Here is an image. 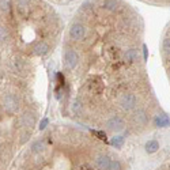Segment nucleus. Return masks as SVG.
<instances>
[{"mask_svg": "<svg viewBox=\"0 0 170 170\" xmlns=\"http://www.w3.org/2000/svg\"><path fill=\"white\" fill-rule=\"evenodd\" d=\"M3 105L8 113H15L19 108V102H18L17 97L14 94H6L3 97Z\"/></svg>", "mask_w": 170, "mask_h": 170, "instance_id": "obj_1", "label": "nucleus"}, {"mask_svg": "<svg viewBox=\"0 0 170 170\" xmlns=\"http://www.w3.org/2000/svg\"><path fill=\"white\" fill-rule=\"evenodd\" d=\"M136 104H138V98H136L135 94L127 93L120 98V105H121L125 110H132V109H135Z\"/></svg>", "mask_w": 170, "mask_h": 170, "instance_id": "obj_2", "label": "nucleus"}, {"mask_svg": "<svg viewBox=\"0 0 170 170\" xmlns=\"http://www.w3.org/2000/svg\"><path fill=\"white\" fill-rule=\"evenodd\" d=\"M124 127H125L124 120L119 116H114L106 121V128L109 131H112V132H120V131L124 129Z\"/></svg>", "mask_w": 170, "mask_h": 170, "instance_id": "obj_3", "label": "nucleus"}, {"mask_svg": "<svg viewBox=\"0 0 170 170\" xmlns=\"http://www.w3.org/2000/svg\"><path fill=\"white\" fill-rule=\"evenodd\" d=\"M78 61H79V57H78V53L74 51V49H68L64 53V64L67 68L72 70V68L76 67Z\"/></svg>", "mask_w": 170, "mask_h": 170, "instance_id": "obj_4", "label": "nucleus"}, {"mask_svg": "<svg viewBox=\"0 0 170 170\" xmlns=\"http://www.w3.org/2000/svg\"><path fill=\"white\" fill-rule=\"evenodd\" d=\"M70 36H71L72 40H76V41L82 40L86 36V27L83 25H80V23H75L70 29Z\"/></svg>", "mask_w": 170, "mask_h": 170, "instance_id": "obj_5", "label": "nucleus"}, {"mask_svg": "<svg viewBox=\"0 0 170 170\" xmlns=\"http://www.w3.org/2000/svg\"><path fill=\"white\" fill-rule=\"evenodd\" d=\"M110 162L112 159H109V156H105V155H101L95 159V165L98 169L101 170H109V166H110Z\"/></svg>", "mask_w": 170, "mask_h": 170, "instance_id": "obj_6", "label": "nucleus"}, {"mask_svg": "<svg viewBox=\"0 0 170 170\" xmlns=\"http://www.w3.org/2000/svg\"><path fill=\"white\" fill-rule=\"evenodd\" d=\"M33 51H34V54H37V56H44V54H46L49 52V45L46 42H44V41H41V42L36 44Z\"/></svg>", "mask_w": 170, "mask_h": 170, "instance_id": "obj_7", "label": "nucleus"}, {"mask_svg": "<svg viewBox=\"0 0 170 170\" xmlns=\"http://www.w3.org/2000/svg\"><path fill=\"white\" fill-rule=\"evenodd\" d=\"M20 124H22L23 127H27V128L34 127V125H36V117L31 113H25L22 116V119H20Z\"/></svg>", "mask_w": 170, "mask_h": 170, "instance_id": "obj_8", "label": "nucleus"}, {"mask_svg": "<svg viewBox=\"0 0 170 170\" xmlns=\"http://www.w3.org/2000/svg\"><path fill=\"white\" fill-rule=\"evenodd\" d=\"M133 119H135V121L138 122V124H140V125H143V124H146L147 122V120H148V116H147V113H146L144 110H142V109H139V110L135 113V116H133Z\"/></svg>", "mask_w": 170, "mask_h": 170, "instance_id": "obj_9", "label": "nucleus"}, {"mask_svg": "<svg viewBox=\"0 0 170 170\" xmlns=\"http://www.w3.org/2000/svg\"><path fill=\"white\" fill-rule=\"evenodd\" d=\"M155 125H156V127H161V128L169 127V125H170V119H169V116H166V114H159V116H156V119H155Z\"/></svg>", "mask_w": 170, "mask_h": 170, "instance_id": "obj_10", "label": "nucleus"}, {"mask_svg": "<svg viewBox=\"0 0 170 170\" xmlns=\"http://www.w3.org/2000/svg\"><path fill=\"white\" fill-rule=\"evenodd\" d=\"M125 60L129 63H135L139 60V52L136 49H129V51L125 52Z\"/></svg>", "mask_w": 170, "mask_h": 170, "instance_id": "obj_11", "label": "nucleus"}, {"mask_svg": "<svg viewBox=\"0 0 170 170\" xmlns=\"http://www.w3.org/2000/svg\"><path fill=\"white\" fill-rule=\"evenodd\" d=\"M104 8L109 11H116L119 8V0H104Z\"/></svg>", "mask_w": 170, "mask_h": 170, "instance_id": "obj_12", "label": "nucleus"}, {"mask_svg": "<svg viewBox=\"0 0 170 170\" xmlns=\"http://www.w3.org/2000/svg\"><path fill=\"white\" fill-rule=\"evenodd\" d=\"M159 148V143L156 142V140H148L147 143H146V151L147 153H155L156 150Z\"/></svg>", "mask_w": 170, "mask_h": 170, "instance_id": "obj_13", "label": "nucleus"}, {"mask_svg": "<svg viewBox=\"0 0 170 170\" xmlns=\"http://www.w3.org/2000/svg\"><path fill=\"white\" fill-rule=\"evenodd\" d=\"M112 144H113L114 147L120 148L124 144V136H116V138H113V139H112Z\"/></svg>", "mask_w": 170, "mask_h": 170, "instance_id": "obj_14", "label": "nucleus"}, {"mask_svg": "<svg viewBox=\"0 0 170 170\" xmlns=\"http://www.w3.org/2000/svg\"><path fill=\"white\" fill-rule=\"evenodd\" d=\"M162 49H163L165 53L170 54V37L163 38V42H162Z\"/></svg>", "mask_w": 170, "mask_h": 170, "instance_id": "obj_15", "label": "nucleus"}, {"mask_svg": "<svg viewBox=\"0 0 170 170\" xmlns=\"http://www.w3.org/2000/svg\"><path fill=\"white\" fill-rule=\"evenodd\" d=\"M31 148H33L34 153H41V151L44 150V142H41V140H37V142H36L33 146H31Z\"/></svg>", "mask_w": 170, "mask_h": 170, "instance_id": "obj_16", "label": "nucleus"}, {"mask_svg": "<svg viewBox=\"0 0 170 170\" xmlns=\"http://www.w3.org/2000/svg\"><path fill=\"white\" fill-rule=\"evenodd\" d=\"M10 7H11V0H0V10L8 11Z\"/></svg>", "mask_w": 170, "mask_h": 170, "instance_id": "obj_17", "label": "nucleus"}, {"mask_svg": "<svg viewBox=\"0 0 170 170\" xmlns=\"http://www.w3.org/2000/svg\"><path fill=\"white\" fill-rule=\"evenodd\" d=\"M7 37H8V33H7V30L4 27H2V26H0V42H3L4 40H7Z\"/></svg>", "mask_w": 170, "mask_h": 170, "instance_id": "obj_18", "label": "nucleus"}, {"mask_svg": "<svg viewBox=\"0 0 170 170\" xmlns=\"http://www.w3.org/2000/svg\"><path fill=\"white\" fill-rule=\"evenodd\" d=\"M109 170H121V165H120L119 161H112L110 166H109Z\"/></svg>", "mask_w": 170, "mask_h": 170, "instance_id": "obj_19", "label": "nucleus"}, {"mask_svg": "<svg viewBox=\"0 0 170 170\" xmlns=\"http://www.w3.org/2000/svg\"><path fill=\"white\" fill-rule=\"evenodd\" d=\"M80 104H79V101H75L74 104H72V112H75V113H79L80 112Z\"/></svg>", "mask_w": 170, "mask_h": 170, "instance_id": "obj_20", "label": "nucleus"}, {"mask_svg": "<svg viewBox=\"0 0 170 170\" xmlns=\"http://www.w3.org/2000/svg\"><path fill=\"white\" fill-rule=\"evenodd\" d=\"M48 122H49V120H48V119H44L42 121L40 122V129H41V131H42V129H45V128H46V125H48Z\"/></svg>", "mask_w": 170, "mask_h": 170, "instance_id": "obj_21", "label": "nucleus"}, {"mask_svg": "<svg viewBox=\"0 0 170 170\" xmlns=\"http://www.w3.org/2000/svg\"><path fill=\"white\" fill-rule=\"evenodd\" d=\"M17 3L19 4L20 7H26L29 3H30V0H17Z\"/></svg>", "mask_w": 170, "mask_h": 170, "instance_id": "obj_22", "label": "nucleus"}, {"mask_svg": "<svg viewBox=\"0 0 170 170\" xmlns=\"http://www.w3.org/2000/svg\"><path fill=\"white\" fill-rule=\"evenodd\" d=\"M14 67H15V70H17V71H19V70H20V63H19V60H15Z\"/></svg>", "mask_w": 170, "mask_h": 170, "instance_id": "obj_23", "label": "nucleus"}, {"mask_svg": "<svg viewBox=\"0 0 170 170\" xmlns=\"http://www.w3.org/2000/svg\"><path fill=\"white\" fill-rule=\"evenodd\" d=\"M95 135H98V136H99V139H102V140L106 139V135H105L104 132H95Z\"/></svg>", "mask_w": 170, "mask_h": 170, "instance_id": "obj_24", "label": "nucleus"}, {"mask_svg": "<svg viewBox=\"0 0 170 170\" xmlns=\"http://www.w3.org/2000/svg\"><path fill=\"white\" fill-rule=\"evenodd\" d=\"M143 51H144V60H146V59H147V46H146V45L143 46Z\"/></svg>", "mask_w": 170, "mask_h": 170, "instance_id": "obj_25", "label": "nucleus"}]
</instances>
